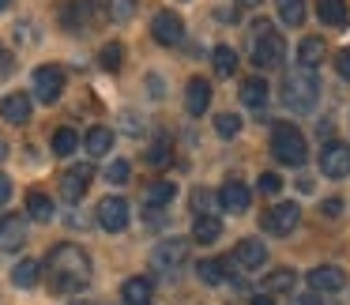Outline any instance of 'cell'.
<instances>
[{
    "instance_id": "1",
    "label": "cell",
    "mask_w": 350,
    "mask_h": 305,
    "mask_svg": "<svg viewBox=\"0 0 350 305\" xmlns=\"http://www.w3.org/2000/svg\"><path fill=\"white\" fill-rule=\"evenodd\" d=\"M91 256L79 245H57L46 260V282L53 294H79L83 287H91Z\"/></svg>"
},
{
    "instance_id": "2",
    "label": "cell",
    "mask_w": 350,
    "mask_h": 305,
    "mask_svg": "<svg viewBox=\"0 0 350 305\" xmlns=\"http://www.w3.org/2000/svg\"><path fill=\"white\" fill-rule=\"evenodd\" d=\"M282 102H286V109H294V114H312L317 102H320L317 72H309V68L286 72V79H282Z\"/></svg>"
},
{
    "instance_id": "3",
    "label": "cell",
    "mask_w": 350,
    "mask_h": 305,
    "mask_svg": "<svg viewBox=\"0 0 350 305\" xmlns=\"http://www.w3.org/2000/svg\"><path fill=\"white\" fill-rule=\"evenodd\" d=\"M271 155L282 162V166H305V136L294 129V124H275L271 129Z\"/></svg>"
},
{
    "instance_id": "4",
    "label": "cell",
    "mask_w": 350,
    "mask_h": 305,
    "mask_svg": "<svg viewBox=\"0 0 350 305\" xmlns=\"http://www.w3.org/2000/svg\"><path fill=\"white\" fill-rule=\"evenodd\" d=\"M282 57H286V42H282V34H275L267 23H256V42H252V64H256L260 72H271L282 64Z\"/></svg>"
},
{
    "instance_id": "5",
    "label": "cell",
    "mask_w": 350,
    "mask_h": 305,
    "mask_svg": "<svg viewBox=\"0 0 350 305\" xmlns=\"http://www.w3.org/2000/svg\"><path fill=\"white\" fill-rule=\"evenodd\" d=\"M94 215H98V226L106 230V234H121V230L129 226V219H132V207H129L124 196H106Z\"/></svg>"
},
{
    "instance_id": "6",
    "label": "cell",
    "mask_w": 350,
    "mask_h": 305,
    "mask_svg": "<svg viewBox=\"0 0 350 305\" xmlns=\"http://www.w3.org/2000/svg\"><path fill=\"white\" fill-rule=\"evenodd\" d=\"M34 94H38V102H46V106H53L57 98L64 94V68L61 64H42L38 72H34Z\"/></svg>"
},
{
    "instance_id": "7",
    "label": "cell",
    "mask_w": 350,
    "mask_h": 305,
    "mask_svg": "<svg viewBox=\"0 0 350 305\" xmlns=\"http://www.w3.org/2000/svg\"><path fill=\"white\" fill-rule=\"evenodd\" d=\"M320 174L324 177H350V144H339V140H332V144L320 147Z\"/></svg>"
},
{
    "instance_id": "8",
    "label": "cell",
    "mask_w": 350,
    "mask_h": 305,
    "mask_svg": "<svg viewBox=\"0 0 350 305\" xmlns=\"http://www.w3.org/2000/svg\"><path fill=\"white\" fill-rule=\"evenodd\" d=\"M91 181H94V166H91V162L68 166V174L61 177V196L68 200V204H79V200L87 196V189H91Z\"/></svg>"
},
{
    "instance_id": "9",
    "label": "cell",
    "mask_w": 350,
    "mask_h": 305,
    "mask_svg": "<svg viewBox=\"0 0 350 305\" xmlns=\"http://www.w3.org/2000/svg\"><path fill=\"white\" fill-rule=\"evenodd\" d=\"M297 222H301V207L297 204H275L271 211H264V230L275 237H286L290 230H297Z\"/></svg>"
},
{
    "instance_id": "10",
    "label": "cell",
    "mask_w": 350,
    "mask_h": 305,
    "mask_svg": "<svg viewBox=\"0 0 350 305\" xmlns=\"http://www.w3.org/2000/svg\"><path fill=\"white\" fill-rule=\"evenodd\" d=\"M185 256H189V241H185V237H170V241H162L159 249L151 252V264L159 267V271H177V267L185 264Z\"/></svg>"
},
{
    "instance_id": "11",
    "label": "cell",
    "mask_w": 350,
    "mask_h": 305,
    "mask_svg": "<svg viewBox=\"0 0 350 305\" xmlns=\"http://www.w3.org/2000/svg\"><path fill=\"white\" fill-rule=\"evenodd\" d=\"M151 34H154L159 46H181V38H185L181 16H177V12H159V16L151 19Z\"/></svg>"
},
{
    "instance_id": "12",
    "label": "cell",
    "mask_w": 350,
    "mask_h": 305,
    "mask_svg": "<svg viewBox=\"0 0 350 305\" xmlns=\"http://www.w3.org/2000/svg\"><path fill=\"white\" fill-rule=\"evenodd\" d=\"M215 204L230 215H245L252 204V192H249V185H241V181H226L219 189V196H215Z\"/></svg>"
},
{
    "instance_id": "13",
    "label": "cell",
    "mask_w": 350,
    "mask_h": 305,
    "mask_svg": "<svg viewBox=\"0 0 350 305\" xmlns=\"http://www.w3.org/2000/svg\"><path fill=\"white\" fill-rule=\"evenodd\" d=\"M309 287H312V294H339V290L347 287V275H342L339 267H332V264L312 267V271H309Z\"/></svg>"
},
{
    "instance_id": "14",
    "label": "cell",
    "mask_w": 350,
    "mask_h": 305,
    "mask_svg": "<svg viewBox=\"0 0 350 305\" xmlns=\"http://www.w3.org/2000/svg\"><path fill=\"white\" fill-rule=\"evenodd\" d=\"M31 94H23V91H16V94H4L0 98V117L8 124H27L31 121Z\"/></svg>"
},
{
    "instance_id": "15",
    "label": "cell",
    "mask_w": 350,
    "mask_h": 305,
    "mask_svg": "<svg viewBox=\"0 0 350 305\" xmlns=\"http://www.w3.org/2000/svg\"><path fill=\"white\" fill-rule=\"evenodd\" d=\"M23 241H27V222L19 215H0V249L16 252L23 249Z\"/></svg>"
},
{
    "instance_id": "16",
    "label": "cell",
    "mask_w": 350,
    "mask_h": 305,
    "mask_svg": "<svg viewBox=\"0 0 350 305\" xmlns=\"http://www.w3.org/2000/svg\"><path fill=\"white\" fill-rule=\"evenodd\" d=\"M234 260H237L241 267H249V271H256V267L267 264V245L260 241V237H245V241H237Z\"/></svg>"
},
{
    "instance_id": "17",
    "label": "cell",
    "mask_w": 350,
    "mask_h": 305,
    "mask_svg": "<svg viewBox=\"0 0 350 305\" xmlns=\"http://www.w3.org/2000/svg\"><path fill=\"white\" fill-rule=\"evenodd\" d=\"M207 106H211V83L200 76L189 79V87H185V109H189V117L207 114Z\"/></svg>"
},
{
    "instance_id": "18",
    "label": "cell",
    "mask_w": 350,
    "mask_h": 305,
    "mask_svg": "<svg viewBox=\"0 0 350 305\" xmlns=\"http://www.w3.org/2000/svg\"><path fill=\"white\" fill-rule=\"evenodd\" d=\"M61 23H64V31H72V34L87 31V23H91V4H87V0H68L61 8Z\"/></svg>"
},
{
    "instance_id": "19",
    "label": "cell",
    "mask_w": 350,
    "mask_h": 305,
    "mask_svg": "<svg viewBox=\"0 0 350 305\" xmlns=\"http://www.w3.org/2000/svg\"><path fill=\"white\" fill-rule=\"evenodd\" d=\"M320 61H324V38H317V34L301 38V46H297V68L317 72V64H320Z\"/></svg>"
},
{
    "instance_id": "20",
    "label": "cell",
    "mask_w": 350,
    "mask_h": 305,
    "mask_svg": "<svg viewBox=\"0 0 350 305\" xmlns=\"http://www.w3.org/2000/svg\"><path fill=\"white\" fill-rule=\"evenodd\" d=\"M219 234H222L219 215H196V222H192V241L211 245V241H219Z\"/></svg>"
},
{
    "instance_id": "21",
    "label": "cell",
    "mask_w": 350,
    "mask_h": 305,
    "mask_svg": "<svg viewBox=\"0 0 350 305\" xmlns=\"http://www.w3.org/2000/svg\"><path fill=\"white\" fill-rule=\"evenodd\" d=\"M241 102H245L249 109H264V106H267V83H264V76L241 79Z\"/></svg>"
},
{
    "instance_id": "22",
    "label": "cell",
    "mask_w": 350,
    "mask_h": 305,
    "mask_svg": "<svg viewBox=\"0 0 350 305\" xmlns=\"http://www.w3.org/2000/svg\"><path fill=\"white\" fill-rule=\"evenodd\" d=\"M121 297H124V305H151V279L132 275V279L121 287Z\"/></svg>"
},
{
    "instance_id": "23",
    "label": "cell",
    "mask_w": 350,
    "mask_h": 305,
    "mask_svg": "<svg viewBox=\"0 0 350 305\" xmlns=\"http://www.w3.org/2000/svg\"><path fill=\"white\" fill-rule=\"evenodd\" d=\"M174 196H177V185L174 181H151L144 189V204L151 207V211H154V207H166Z\"/></svg>"
},
{
    "instance_id": "24",
    "label": "cell",
    "mask_w": 350,
    "mask_h": 305,
    "mask_svg": "<svg viewBox=\"0 0 350 305\" xmlns=\"http://www.w3.org/2000/svg\"><path fill=\"white\" fill-rule=\"evenodd\" d=\"M196 275H200V282H204V287H219V282L226 279V260H222V256L200 260V264H196Z\"/></svg>"
},
{
    "instance_id": "25",
    "label": "cell",
    "mask_w": 350,
    "mask_h": 305,
    "mask_svg": "<svg viewBox=\"0 0 350 305\" xmlns=\"http://www.w3.org/2000/svg\"><path fill=\"white\" fill-rule=\"evenodd\" d=\"M87 155H94V159H102V155H109V147H113V132L106 129V124H94L91 132H87Z\"/></svg>"
},
{
    "instance_id": "26",
    "label": "cell",
    "mask_w": 350,
    "mask_h": 305,
    "mask_svg": "<svg viewBox=\"0 0 350 305\" xmlns=\"http://www.w3.org/2000/svg\"><path fill=\"white\" fill-rule=\"evenodd\" d=\"M317 16L327 27H342L347 23V0H317Z\"/></svg>"
},
{
    "instance_id": "27",
    "label": "cell",
    "mask_w": 350,
    "mask_h": 305,
    "mask_svg": "<svg viewBox=\"0 0 350 305\" xmlns=\"http://www.w3.org/2000/svg\"><path fill=\"white\" fill-rule=\"evenodd\" d=\"M38 279H42V264H38V260H19L16 271H12V282H16L19 290L38 287Z\"/></svg>"
},
{
    "instance_id": "28",
    "label": "cell",
    "mask_w": 350,
    "mask_h": 305,
    "mask_svg": "<svg viewBox=\"0 0 350 305\" xmlns=\"http://www.w3.org/2000/svg\"><path fill=\"white\" fill-rule=\"evenodd\" d=\"M27 215H31V219H38V222H49L53 219V200L46 196V192H27Z\"/></svg>"
},
{
    "instance_id": "29",
    "label": "cell",
    "mask_w": 350,
    "mask_h": 305,
    "mask_svg": "<svg viewBox=\"0 0 350 305\" xmlns=\"http://www.w3.org/2000/svg\"><path fill=\"white\" fill-rule=\"evenodd\" d=\"M275 12L286 27H301L305 23V0H275Z\"/></svg>"
},
{
    "instance_id": "30",
    "label": "cell",
    "mask_w": 350,
    "mask_h": 305,
    "mask_svg": "<svg viewBox=\"0 0 350 305\" xmlns=\"http://www.w3.org/2000/svg\"><path fill=\"white\" fill-rule=\"evenodd\" d=\"M211 64H215V76H222V79H230L237 72V53L230 46H215V53H211Z\"/></svg>"
},
{
    "instance_id": "31",
    "label": "cell",
    "mask_w": 350,
    "mask_h": 305,
    "mask_svg": "<svg viewBox=\"0 0 350 305\" xmlns=\"http://www.w3.org/2000/svg\"><path fill=\"white\" fill-rule=\"evenodd\" d=\"M294 279H297V275L290 271V267H279V271L267 275V290H264V294H290V290H294Z\"/></svg>"
},
{
    "instance_id": "32",
    "label": "cell",
    "mask_w": 350,
    "mask_h": 305,
    "mask_svg": "<svg viewBox=\"0 0 350 305\" xmlns=\"http://www.w3.org/2000/svg\"><path fill=\"white\" fill-rule=\"evenodd\" d=\"M76 147H79V136H76V129H57L53 132V155H76Z\"/></svg>"
},
{
    "instance_id": "33",
    "label": "cell",
    "mask_w": 350,
    "mask_h": 305,
    "mask_svg": "<svg viewBox=\"0 0 350 305\" xmlns=\"http://www.w3.org/2000/svg\"><path fill=\"white\" fill-rule=\"evenodd\" d=\"M106 16L113 23H129L136 16V0H106Z\"/></svg>"
},
{
    "instance_id": "34",
    "label": "cell",
    "mask_w": 350,
    "mask_h": 305,
    "mask_svg": "<svg viewBox=\"0 0 350 305\" xmlns=\"http://www.w3.org/2000/svg\"><path fill=\"white\" fill-rule=\"evenodd\" d=\"M121 61H124V49H121V42H109V46H102V53H98V64L106 72H117L121 68Z\"/></svg>"
},
{
    "instance_id": "35",
    "label": "cell",
    "mask_w": 350,
    "mask_h": 305,
    "mask_svg": "<svg viewBox=\"0 0 350 305\" xmlns=\"http://www.w3.org/2000/svg\"><path fill=\"white\" fill-rule=\"evenodd\" d=\"M215 132H219L222 140H234L237 132H241V117L237 114H219L215 117Z\"/></svg>"
},
{
    "instance_id": "36",
    "label": "cell",
    "mask_w": 350,
    "mask_h": 305,
    "mask_svg": "<svg viewBox=\"0 0 350 305\" xmlns=\"http://www.w3.org/2000/svg\"><path fill=\"white\" fill-rule=\"evenodd\" d=\"M129 177H132V166H129L124 159H113V162L106 166V181H109V185H124Z\"/></svg>"
},
{
    "instance_id": "37",
    "label": "cell",
    "mask_w": 350,
    "mask_h": 305,
    "mask_svg": "<svg viewBox=\"0 0 350 305\" xmlns=\"http://www.w3.org/2000/svg\"><path fill=\"white\" fill-rule=\"evenodd\" d=\"M192 207H196L200 215H215V211H211V207H215V196H211V192H204V189H196V192H192Z\"/></svg>"
},
{
    "instance_id": "38",
    "label": "cell",
    "mask_w": 350,
    "mask_h": 305,
    "mask_svg": "<svg viewBox=\"0 0 350 305\" xmlns=\"http://www.w3.org/2000/svg\"><path fill=\"white\" fill-rule=\"evenodd\" d=\"M260 192H264V196H275V192H279L282 189V177L279 174H260Z\"/></svg>"
},
{
    "instance_id": "39",
    "label": "cell",
    "mask_w": 350,
    "mask_h": 305,
    "mask_svg": "<svg viewBox=\"0 0 350 305\" xmlns=\"http://www.w3.org/2000/svg\"><path fill=\"white\" fill-rule=\"evenodd\" d=\"M147 162H151V166H166V162H170V147L166 144H154L151 155H147Z\"/></svg>"
},
{
    "instance_id": "40",
    "label": "cell",
    "mask_w": 350,
    "mask_h": 305,
    "mask_svg": "<svg viewBox=\"0 0 350 305\" xmlns=\"http://www.w3.org/2000/svg\"><path fill=\"white\" fill-rule=\"evenodd\" d=\"M335 68H339V76H342V79H347V83H350V46L335 53Z\"/></svg>"
},
{
    "instance_id": "41",
    "label": "cell",
    "mask_w": 350,
    "mask_h": 305,
    "mask_svg": "<svg viewBox=\"0 0 350 305\" xmlns=\"http://www.w3.org/2000/svg\"><path fill=\"white\" fill-rule=\"evenodd\" d=\"M8 200H12V177H8V174H0V207L8 204Z\"/></svg>"
},
{
    "instance_id": "42",
    "label": "cell",
    "mask_w": 350,
    "mask_h": 305,
    "mask_svg": "<svg viewBox=\"0 0 350 305\" xmlns=\"http://www.w3.org/2000/svg\"><path fill=\"white\" fill-rule=\"evenodd\" d=\"M320 211H324L327 219H339V211H342V200H327V204L320 207Z\"/></svg>"
},
{
    "instance_id": "43",
    "label": "cell",
    "mask_w": 350,
    "mask_h": 305,
    "mask_svg": "<svg viewBox=\"0 0 350 305\" xmlns=\"http://www.w3.org/2000/svg\"><path fill=\"white\" fill-rule=\"evenodd\" d=\"M290 305H320V294H297Z\"/></svg>"
},
{
    "instance_id": "44",
    "label": "cell",
    "mask_w": 350,
    "mask_h": 305,
    "mask_svg": "<svg viewBox=\"0 0 350 305\" xmlns=\"http://www.w3.org/2000/svg\"><path fill=\"white\" fill-rule=\"evenodd\" d=\"M252 305H275V302H271V294H256V297H252Z\"/></svg>"
},
{
    "instance_id": "45",
    "label": "cell",
    "mask_w": 350,
    "mask_h": 305,
    "mask_svg": "<svg viewBox=\"0 0 350 305\" xmlns=\"http://www.w3.org/2000/svg\"><path fill=\"white\" fill-rule=\"evenodd\" d=\"M4 159H8V140L0 136V162H4Z\"/></svg>"
},
{
    "instance_id": "46",
    "label": "cell",
    "mask_w": 350,
    "mask_h": 305,
    "mask_svg": "<svg viewBox=\"0 0 350 305\" xmlns=\"http://www.w3.org/2000/svg\"><path fill=\"white\" fill-rule=\"evenodd\" d=\"M237 4H245V8H260V0H237Z\"/></svg>"
},
{
    "instance_id": "47",
    "label": "cell",
    "mask_w": 350,
    "mask_h": 305,
    "mask_svg": "<svg viewBox=\"0 0 350 305\" xmlns=\"http://www.w3.org/2000/svg\"><path fill=\"white\" fill-rule=\"evenodd\" d=\"M8 4H12V0H0V12H4V8H8Z\"/></svg>"
}]
</instances>
